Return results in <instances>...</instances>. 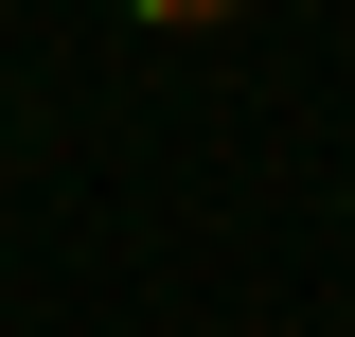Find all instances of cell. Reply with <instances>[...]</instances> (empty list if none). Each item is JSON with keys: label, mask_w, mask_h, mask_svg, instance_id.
Returning <instances> with one entry per match:
<instances>
[{"label": "cell", "mask_w": 355, "mask_h": 337, "mask_svg": "<svg viewBox=\"0 0 355 337\" xmlns=\"http://www.w3.org/2000/svg\"><path fill=\"white\" fill-rule=\"evenodd\" d=\"M125 18H160V36H231L249 0H125Z\"/></svg>", "instance_id": "6da1fadb"}]
</instances>
